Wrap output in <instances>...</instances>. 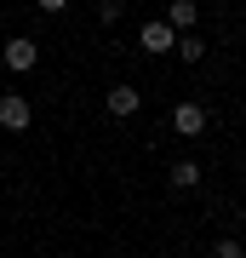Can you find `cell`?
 I'll use <instances>...</instances> for the list:
<instances>
[{"label":"cell","mask_w":246,"mask_h":258,"mask_svg":"<svg viewBox=\"0 0 246 258\" xmlns=\"http://www.w3.org/2000/svg\"><path fill=\"white\" fill-rule=\"evenodd\" d=\"M103 103H109V115L126 120V115L143 109V92H137V86H109V98H103Z\"/></svg>","instance_id":"5b68a950"},{"label":"cell","mask_w":246,"mask_h":258,"mask_svg":"<svg viewBox=\"0 0 246 258\" xmlns=\"http://www.w3.org/2000/svg\"><path fill=\"white\" fill-rule=\"evenodd\" d=\"M35 6H40V12H63L69 0H35Z\"/></svg>","instance_id":"30bf717a"},{"label":"cell","mask_w":246,"mask_h":258,"mask_svg":"<svg viewBox=\"0 0 246 258\" xmlns=\"http://www.w3.org/2000/svg\"><path fill=\"white\" fill-rule=\"evenodd\" d=\"M172 132H183V138H206V109L195 98H183L172 109Z\"/></svg>","instance_id":"7a4b0ae2"},{"label":"cell","mask_w":246,"mask_h":258,"mask_svg":"<svg viewBox=\"0 0 246 258\" xmlns=\"http://www.w3.org/2000/svg\"><path fill=\"white\" fill-rule=\"evenodd\" d=\"M166 23H172V35H195L201 6H195V0H172V6H166Z\"/></svg>","instance_id":"3957f363"},{"label":"cell","mask_w":246,"mask_h":258,"mask_svg":"<svg viewBox=\"0 0 246 258\" xmlns=\"http://www.w3.org/2000/svg\"><path fill=\"white\" fill-rule=\"evenodd\" d=\"M178 52H183V63H201V57H206V40L201 35H178Z\"/></svg>","instance_id":"ba28073f"},{"label":"cell","mask_w":246,"mask_h":258,"mask_svg":"<svg viewBox=\"0 0 246 258\" xmlns=\"http://www.w3.org/2000/svg\"><path fill=\"white\" fill-rule=\"evenodd\" d=\"M195 184H201V166H195V161H178L172 166V189H195Z\"/></svg>","instance_id":"52a82bcc"},{"label":"cell","mask_w":246,"mask_h":258,"mask_svg":"<svg viewBox=\"0 0 246 258\" xmlns=\"http://www.w3.org/2000/svg\"><path fill=\"white\" fill-rule=\"evenodd\" d=\"M35 57H40V46H35V40H6V69H35Z\"/></svg>","instance_id":"8992f818"},{"label":"cell","mask_w":246,"mask_h":258,"mask_svg":"<svg viewBox=\"0 0 246 258\" xmlns=\"http://www.w3.org/2000/svg\"><path fill=\"white\" fill-rule=\"evenodd\" d=\"M29 115H35V109H29L18 92H6V98H0V126H6V132H23V126H29Z\"/></svg>","instance_id":"277c9868"},{"label":"cell","mask_w":246,"mask_h":258,"mask_svg":"<svg viewBox=\"0 0 246 258\" xmlns=\"http://www.w3.org/2000/svg\"><path fill=\"white\" fill-rule=\"evenodd\" d=\"M212 252H218V258H246V247H240L235 235H223V241H218V247H212Z\"/></svg>","instance_id":"9c48e42d"},{"label":"cell","mask_w":246,"mask_h":258,"mask_svg":"<svg viewBox=\"0 0 246 258\" xmlns=\"http://www.w3.org/2000/svg\"><path fill=\"white\" fill-rule=\"evenodd\" d=\"M137 46H143L149 57H160V52H172V46H178V35H172V23H166V18H155V23L137 29Z\"/></svg>","instance_id":"6da1fadb"}]
</instances>
